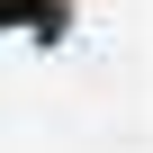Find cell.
I'll return each instance as SVG.
<instances>
[{"label": "cell", "mask_w": 153, "mask_h": 153, "mask_svg": "<svg viewBox=\"0 0 153 153\" xmlns=\"http://www.w3.org/2000/svg\"><path fill=\"white\" fill-rule=\"evenodd\" d=\"M72 27H81L72 0H0V45H36V54H54V45H72Z\"/></svg>", "instance_id": "obj_1"}]
</instances>
